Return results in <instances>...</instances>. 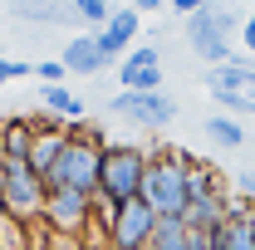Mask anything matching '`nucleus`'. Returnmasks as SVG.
Segmentation results:
<instances>
[{
    "mask_svg": "<svg viewBox=\"0 0 255 250\" xmlns=\"http://www.w3.org/2000/svg\"><path fill=\"white\" fill-rule=\"evenodd\" d=\"M187 162L182 147H152L147 152V177H142V201L162 221H187L191 187H187Z\"/></svg>",
    "mask_w": 255,
    "mask_h": 250,
    "instance_id": "1",
    "label": "nucleus"
},
{
    "mask_svg": "<svg viewBox=\"0 0 255 250\" xmlns=\"http://www.w3.org/2000/svg\"><path fill=\"white\" fill-rule=\"evenodd\" d=\"M103 132H69V147H64L59 167L49 177V191H84L98 196V177H103Z\"/></svg>",
    "mask_w": 255,
    "mask_h": 250,
    "instance_id": "2",
    "label": "nucleus"
},
{
    "mask_svg": "<svg viewBox=\"0 0 255 250\" xmlns=\"http://www.w3.org/2000/svg\"><path fill=\"white\" fill-rule=\"evenodd\" d=\"M44 177H34L30 162H10V157H0V211L10 221H20V226H34V221H44Z\"/></svg>",
    "mask_w": 255,
    "mask_h": 250,
    "instance_id": "3",
    "label": "nucleus"
},
{
    "mask_svg": "<svg viewBox=\"0 0 255 250\" xmlns=\"http://www.w3.org/2000/svg\"><path fill=\"white\" fill-rule=\"evenodd\" d=\"M142 177H147V152L132 142H108L103 147V177H98V196L108 206H128L142 196Z\"/></svg>",
    "mask_w": 255,
    "mask_h": 250,
    "instance_id": "4",
    "label": "nucleus"
},
{
    "mask_svg": "<svg viewBox=\"0 0 255 250\" xmlns=\"http://www.w3.org/2000/svg\"><path fill=\"white\" fill-rule=\"evenodd\" d=\"M241 15L236 10H226V5H206L201 15H191L187 20V44L196 49V59H206L211 69L216 64H236L231 59V39H241Z\"/></svg>",
    "mask_w": 255,
    "mask_h": 250,
    "instance_id": "5",
    "label": "nucleus"
},
{
    "mask_svg": "<svg viewBox=\"0 0 255 250\" xmlns=\"http://www.w3.org/2000/svg\"><path fill=\"white\" fill-rule=\"evenodd\" d=\"M206 94L221 103V113L231 118H251L255 113V69L251 59L241 64H216V69H206Z\"/></svg>",
    "mask_w": 255,
    "mask_h": 250,
    "instance_id": "6",
    "label": "nucleus"
},
{
    "mask_svg": "<svg viewBox=\"0 0 255 250\" xmlns=\"http://www.w3.org/2000/svg\"><path fill=\"white\" fill-rule=\"evenodd\" d=\"M94 201L98 196H84V191H49L44 196V236L79 241L94 226Z\"/></svg>",
    "mask_w": 255,
    "mask_h": 250,
    "instance_id": "7",
    "label": "nucleus"
},
{
    "mask_svg": "<svg viewBox=\"0 0 255 250\" xmlns=\"http://www.w3.org/2000/svg\"><path fill=\"white\" fill-rule=\"evenodd\" d=\"M157 226H162V216L137 196V201H128V206L113 211V221H108V250H147L152 236H157Z\"/></svg>",
    "mask_w": 255,
    "mask_h": 250,
    "instance_id": "8",
    "label": "nucleus"
},
{
    "mask_svg": "<svg viewBox=\"0 0 255 250\" xmlns=\"http://www.w3.org/2000/svg\"><path fill=\"white\" fill-rule=\"evenodd\" d=\"M108 108H113L118 118H128V123L147 127V132H162V127L177 118V98L167 94V89H162V94H123V89H118V98H113Z\"/></svg>",
    "mask_w": 255,
    "mask_h": 250,
    "instance_id": "9",
    "label": "nucleus"
},
{
    "mask_svg": "<svg viewBox=\"0 0 255 250\" xmlns=\"http://www.w3.org/2000/svg\"><path fill=\"white\" fill-rule=\"evenodd\" d=\"M118 84L123 94H162V49L137 44L128 59H118Z\"/></svg>",
    "mask_w": 255,
    "mask_h": 250,
    "instance_id": "10",
    "label": "nucleus"
},
{
    "mask_svg": "<svg viewBox=\"0 0 255 250\" xmlns=\"http://www.w3.org/2000/svg\"><path fill=\"white\" fill-rule=\"evenodd\" d=\"M34 147H30V167H34V177H44V187H49V177H54V167H59V157L64 147H69V132H64L49 113L44 118H34Z\"/></svg>",
    "mask_w": 255,
    "mask_h": 250,
    "instance_id": "11",
    "label": "nucleus"
},
{
    "mask_svg": "<svg viewBox=\"0 0 255 250\" xmlns=\"http://www.w3.org/2000/svg\"><path fill=\"white\" fill-rule=\"evenodd\" d=\"M137 30H142V15L132 10V5H123V10H113V20L103 25L98 34V44H103V54L108 59H128L132 49H137Z\"/></svg>",
    "mask_w": 255,
    "mask_h": 250,
    "instance_id": "12",
    "label": "nucleus"
},
{
    "mask_svg": "<svg viewBox=\"0 0 255 250\" xmlns=\"http://www.w3.org/2000/svg\"><path fill=\"white\" fill-rule=\"evenodd\" d=\"M64 69H69V74H103V69H108V54H103V44H98V34H74V39H69V44H64Z\"/></svg>",
    "mask_w": 255,
    "mask_h": 250,
    "instance_id": "13",
    "label": "nucleus"
},
{
    "mask_svg": "<svg viewBox=\"0 0 255 250\" xmlns=\"http://www.w3.org/2000/svg\"><path fill=\"white\" fill-rule=\"evenodd\" d=\"M39 108H44L54 123H84V118H89L84 98H74L64 84H44V89H39Z\"/></svg>",
    "mask_w": 255,
    "mask_h": 250,
    "instance_id": "14",
    "label": "nucleus"
},
{
    "mask_svg": "<svg viewBox=\"0 0 255 250\" xmlns=\"http://www.w3.org/2000/svg\"><path fill=\"white\" fill-rule=\"evenodd\" d=\"M147 250H211V236H201V231H191L187 221H162L157 236H152V246Z\"/></svg>",
    "mask_w": 255,
    "mask_h": 250,
    "instance_id": "15",
    "label": "nucleus"
},
{
    "mask_svg": "<svg viewBox=\"0 0 255 250\" xmlns=\"http://www.w3.org/2000/svg\"><path fill=\"white\" fill-rule=\"evenodd\" d=\"M34 123L30 118H10V123H0V157H10V162H30V147H34Z\"/></svg>",
    "mask_w": 255,
    "mask_h": 250,
    "instance_id": "16",
    "label": "nucleus"
},
{
    "mask_svg": "<svg viewBox=\"0 0 255 250\" xmlns=\"http://www.w3.org/2000/svg\"><path fill=\"white\" fill-rule=\"evenodd\" d=\"M201 132H206L216 147H241V142H246V127H241V118H231V113H211V118L201 123Z\"/></svg>",
    "mask_w": 255,
    "mask_h": 250,
    "instance_id": "17",
    "label": "nucleus"
},
{
    "mask_svg": "<svg viewBox=\"0 0 255 250\" xmlns=\"http://www.w3.org/2000/svg\"><path fill=\"white\" fill-rule=\"evenodd\" d=\"M74 15H79V20H89V25H98V30H103V25L113 20V0H74Z\"/></svg>",
    "mask_w": 255,
    "mask_h": 250,
    "instance_id": "18",
    "label": "nucleus"
},
{
    "mask_svg": "<svg viewBox=\"0 0 255 250\" xmlns=\"http://www.w3.org/2000/svg\"><path fill=\"white\" fill-rule=\"evenodd\" d=\"M64 74H69V69H64V59H39V64H34L39 89H44V84H64Z\"/></svg>",
    "mask_w": 255,
    "mask_h": 250,
    "instance_id": "19",
    "label": "nucleus"
},
{
    "mask_svg": "<svg viewBox=\"0 0 255 250\" xmlns=\"http://www.w3.org/2000/svg\"><path fill=\"white\" fill-rule=\"evenodd\" d=\"M25 15L39 20V25H59V20H64V5H25Z\"/></svg>",
    "mask_w": 255,
    "mask_h": 250,
    "instance_id": "20",
    "label": "nucleus"
},
{
    "mask_svg": "<svg viewBox=\"0 0 255 250\" xmlns=\"http://www.w3.org/2000/svg\"><path fill=\"white\" fill-rule=\"evenodd\" d=\"M25 74H34V64H25V59H0V89H5L10 79H25Z\"/></svg>",
    "mask_w": 255,
    "mask_h": 250,
    "instance_id": "21",
    "label": "nucleus"
},
{
    "mask_svg": "<svg viewBox=\"0 0 255 250\" xmlns=\"http://www.w3.org/2000/svg\"><path fill=\"white\" fill-rule=\"evenodd\" d=\"M236 196H241L246 206H255V172H241V177H236Z\"/></svg>",
    "mask_w": 255,
    "mask_h": 250,
    "instance_id": "22",
    "label": "nucleus"
},
{
    "mask_svg": "<svg viewBox=\"0 0 255 250\" xmlns=\"http://www.w3.org/2000/svg\"><path fill=\"white\" fill-rule=\"evenodd\" d=\"M241 49L255 59V15H246V25H241Z\"/></svg>",
    "mask_w": 255,
    "mask_h": 250,
    "instance_id": "23",
    "label": "nucleus"
},
{
    "mask_svg": "<svg viewBox=\"0 0 255 250\" xmlns=\"http://www.w3.org/2000/svg\"><path fill=\"white\" fill-rule=\"evenodd\" d=\"M206 5H211V0H172V10H177V15H201V10H206Z\"/></svg>",
    "mask_w": 255,
    "mask_h": 250,
    "instance_id": "24",
    "label": "nucleus"
},
{
    "mask_svg": "<svg viewBox=\"0 0 255 250\" xmlns=\"http://www.w3.org/2000/svg\"><path fill=\"white\" fill-rule=\"evenodd\" d=\"M132 10L137 15H152V10H162V0H132Z\"/></svg>",
    "mask_w": 255,
    "mask_h": 250,
    "instance_id": "25",
    "label": "nucleus"
},
{
    "mask_svg": "<svg viewBox=\"0 0 255 250\" xmlns=\"http://www.w3.org/2000/svg\"><path fill=\"white\" fill-rule=\"evenodd\" d=\"M25 5H59V0H25Z\"/></svg>",
    "mask_w": 255,
    "mask_h": 250,
    "instance_id": "26",
    "label": "nucleus"
},
{
    "mask_svg": "<svg viewBox=\"0 0 255 250\" xmlns=\"http://www.w3.org/2000/svg\"><path fill=\"white\" fill-rule=\"evenodd\" d=\"M251 69H255V59H251Z\"/></svg>",
    "mask_w": 255,
    "mask_h": 250,
    "instance_id": "27",
    "label": "nucleus"
}]
</instances>
